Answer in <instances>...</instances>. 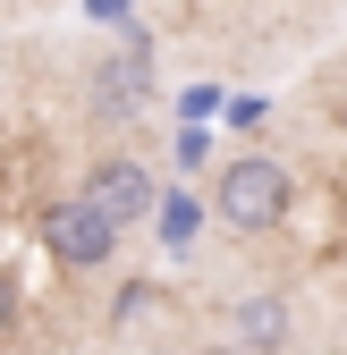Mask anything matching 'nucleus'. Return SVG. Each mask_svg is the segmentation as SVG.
Listing matches in <instances>:
<instances>
[{
	"label": "nucleus",
	"instance_id": "obj_3",
	"mask_svg": "<svg viewBox=\"0 0 347 355\" xmlns=\"http://www.w3.org/2000/svg\"><path fill=\"white\" fill-rule=\"evenodd\" d=\"M85 203H94L110 229H136V220H153L161 187H153V169H144V161L110 153V161H94V169H85Z\"/></svg>",
	"mask_w": 347,
	"mask_h": 355
},
{
	"label": "nucleus",
	"instance_id": "obj_1",
	"mask_svg": "<svg viewBox=\"0 0 347 355\" xmlns=\"http://www.w3.org/2000/svg\"><path fill=\"white\" fill-rule=\"evenodd\" d=\"M212 211H221L229 229H246V237L280 229V220H288V169L263 161V153H237L221 169V187H212Z\"/></svg>",
	"mask_w": 347,
	"mask_h": 355
},
{
	"label": "nucleus",
	"instance_id": "obj_5",
	"mask_svg": "<svg viewBox=\"0 0 347 355\" xmlns=\"http://www.w3.org/2000/svg\"><path fill=\"white\" fill-rule=\"evenodd\" d=\"M237 347L246 355H280L288 347V304L280 296H246L237 304Z\"/></svg>",
	"mask_w": 347,
	"mask_h": 355
},
{
	"label": "nucleus",
	"instance_id": "obj_7",
	"mask_svg": "<svg viewBox=\"0 0 347 355\" xmlns=\"http://www.w3.org/2000/svg\"><path fill=\"white\" fill-rule=\"evenodd\" d=\"M178 110H187V119H212V110H229V102L212 94V85H187V94H178Z\"/></svg>",
	"mask_w": 347,
	"mask_h": 355
},
{
	"label": "nucleus",
	"instance_id": "obj_2",
	"mask_svg": "<svg viewBox=\"0 0 347 355\" xmlns=\"http://www.w3.org/2000/svg\"><path fill=\"white\" fill-rule=\"evenodd\" d=\"M42 245H51L68 271H94V262H110V245H119V229L85 203V195H60V203H42Z\"/></svg>",
	"mask_w": 347,
	"mask_h": 355
},
{
	"label": "nucleus",
	"instance_id": "obj_4",
	"mask_svg": "<svg viewBox=\"0 0 347 355\" xmlns=\"http://www.w3.org/2000/svg\"><path fill=\"white\" fill-rule=\"evenodd\" d=\"M127 42L94 68V110L102 119H127V110H144V94H153V42H144V26H119Z\"/></svg>",
	"mask_w": 347,
	"mask_h": 355
},
{
	"label": "nucleus",
	"instance_id": "obj_10",
	"mask_svg": "<svg viewBox=\"0 0 347 355\" xmlns=\"http://www.w3.org/2000/svg\"><path fill=\"white\" fill-rule=\"evenodd\" d=\"M94 17H102V26H110V17H127V0H94Z\"/></svg>",
	"mask_w": 347,
	"mask_h": 355
},
{
	"label": "nucleus",
	"instance_id": "obj_9",
	"mask_svg": "<svg viewBox=\"0 0 347 355\" xmlns=\"http://www.w3.org/2000/svg\"><path fill=\"white\" fill-rule=\"evenodd\" d=\"M9 322H17V279L0 271V338H9Z\"/></svg>",
	"mask_w": 347,
	"mask_h": 355
},
{
	"label": "nucleus",
	"instance_id": "obj_8",
	"mask_svg": "<svg viewBox=\"0 0 347 355\" xmlns=\"http://www.w3.org/2000/svg\"><path fill=\"white\" fill-rule=\"evenodd\" d=\"M144 304H153V288H144V279H136V288H119V304H110V322H136Z\"/></svg>",
	"mask_w": 347,
	"mask_h": 355
},
{
	"label": "nucleus",
	"instance_id": "obj_6",
	"mask_svg": "<svg viewBox=\"0 0 347 355\" xmlns=\"http://www.w3.org/2000/svg\"><path fill=\"white\" fill-rule=\"evenodd\" d=\"M153 229H161V245H169V254H187V245H195V229H203V203H195L187 187H178V195H161V203H153Z\"/></svg>",
	"mask_w": 347,
	"mask_h": 355
}]
</instances>
